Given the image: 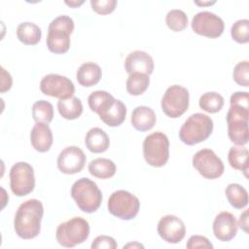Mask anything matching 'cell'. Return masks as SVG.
<instances>
[{"mask_svg": "<svg viewBox=\"0 0 249 249\" xmlns=\"http://www.w3.org/2000/svg\"><path fill=\"white\" fill-rule=\"evenodd\" d=\"M231 38L239 43V44H245L249 42V20L244 19H238L235 21L231 28Z\"/></svg>", "mask_w": 249, "mask_h": 249, "instance_id": "cell-32", "label": "cell"}, {"mask_svg": "<svg viewBox=\"0 0 249 249\" xmlns=\"http://www.w3.org/2000/svg\"><path fill=\"white\" fill-rule=\"evenodd\" d=\"M17 37L24 45H36L42 37L41 28L30 21L21 22L17 27Z\"/></svg>", "mask_w": 249, "mask_h": 249, "instance_id": "cell-23", "label": "cell"}, {"mask_svg": "<svg viewBox=\"0 0 249 249\" xmlns=\"http://www.w3.org/2000/svg\"><path fill=\"white\" fill-rule=\"evenodd\" d=\"M189 100L188 89L182 86L173 85L165 90L161 98V109L167 117L176 119L188 110Z\"/></svg>", "mask_w": 249, "mask_h": 249, "instance_id": "cell-10", "label": "cell"}, {"mask_svg": "<svg viewBox=\"0 0 249 249\" xmlns=\"http://www.w3.org/2000/svg\"><path fill=\"white\" fill-rule=\"evenodd\" d=\"M249 94L247 91H236L230 99V109L227 113L228 135L231 142L238 146L248 143L249 120Z\"/></svg>", "mask_w": 249, "mask_h": 249, "instance_id": "cell-1", "label": "cell"}, {"mask_svg": "<svg viewBox=\"0 0 249 249\" xmlns=\"http://www.w3.org/2000/svg\"><path fill=\"white\" fill-rule=\"evenodd\" d=\"M90 5L92 10L97 14L107 15L112 13L115 10L117 6V1L116 0H91Z\"/></svg>", "mask_w": 249, "mask_h": 249, "instance_id": "cell-34", "label": "cell"}, {"mask_svg": "<svg viewBox=\"0 0 249 249\" xmlns=\"http://www.w3.org/2000/svg\"><path fill=\"white\" fill-rule=\"evenodd\" d=\"M85 143L91 153H103L110 145V139L107 133L100 127L90 128L86 135Z\"/></svg>", "mask_w": 249, "mask_h": 249, "instance_id": "cell-22", "label": "cell"}, {"mask_svg": "<svg viewBox=\"0 0 249 249\" xmlns=\"http://www.w3.org/2000/svg\"><path fill=\"white\" fill-rule=\"evenodd\" d=\"M74 30V21L68 16H58L48 27L47 47L53 53H65L70 48V35Z\"/></svg>", "mask_w": 249, "mask_h": 249, "instance_id": "cell-4", "label": "cell"}, {"mask_svg": "<svg viewBox=\"0 0 249 249\" xmlns=\"http://www.w3.org/2000/svg\"><path fill=\"white\" fill-rule=\"evenodd\" d=\"M89 171L96 178L108 179L115 175L117 167L113 160L105 158H98L92 160L89 163Z\"/></svg>", "mask_w": 249, "mask_h": 249, "instance_id": "cell-24", "label": "cell"}, {"mask_svg": "<svg viewBox=\"0 0 249 249\" xmlns=\"http://www.w3.org/2000/svg\"><path fill=\"white\" fill-rule=\"evenodd\" d=\"M117 242L116 240L108 235H99L97 237L94 238V240L92 241L90 247L92 249H102V248H106V249H116L117 248Z\"/></svg>", "mask_w": 249, "mask_h": 249, "instance_id": "cell-35", "label": "cell"}, {"mask_svg": "<svg viewBox=\"0 0 249 249\" xmlns=\"http://www.w3.org/2000/svg\"><path fill=\"white\" fill-rule=\"evenodd\" d=\"M187 248L189 249H196V248H213L212 243L208 240V238H206L205 236L202 235H192L187 244H186Z\"/></svg>", "mask_w": 249, "mask_h": 249, "instance_id": "cell-36", "label": "cell"}, {"mask_svg": "<svg viewBox=\"0 0 249 249\" xmlns=\"http://www.w3.org/2000/svg\"><path fill=\"white\" fill-rule=\"evenodd\" d=\"M233 80L242 87L249 85V63L247 60L238 62L233 69Z\"/></svg>", "mask_w": 249, "mask_h": 249, "instance_id": "cell-33", "label": "cell"}, {"mask_svg": "<svg viewBox=\"0 0 249 249\" xmlns=\"http://www.w3.org/2000/svg\"><path fill=\"white\" fill-rule=\"evenodd\" d=\"M195 33L208 38H218L224 32L225 24L223 19L208 11H202L196 14L191 22Z\"/></svg>", "mask_w": 249, "mask_h": 249, "instance_id": "cell-13", "label": "cell"}, {"mask_svg": "<svg viewBox=\"0 0 249 249\" xmlns=\"http://www.w3.org/2000/svg\"><path fill=\"white\" fill-rule=\"evenodd\" d=\"M248 158H249V152L247 148L243 146H233L230 149L228 160L230 165L237 170L243 171L244 175L247 177V171H248Z\"/></svg>", "mask_w": 249, "mask_h": 249, "instance_id": "cell-26", "label": "cell"}, {"mask_svg": "<svg viewBox=\"0 0 249 249\" xmlns=\"http://www.w3.org/2000/svg\"><path fill=\"white\" fill-rule=\"evenodd\" d=\"M2 70V80H1V92H5L7 90H9L12 87L13 84V80L12 77L10 75L9 72H7L3 67H1Z\"/></svg>", "mask_w": 249, "mask_h": 249, "instance_id": "cell-37", "label": "cell"}, {"mask_svg": "<svg viewBox=\"0 0 249 249\" xmlns=\"http://www.w3.org/2000/svg\"><path fill=\"white\" fill-rule=\"evenodd\" d=\"M71 196L86 213L95 212L102 202V193L95 182L87 177L78 179L71 187Z\"/></svg>", "mask_w": 249, "mask_h": 249, "instance_id": "cell-6", "label": "cell"}, {"mask_svg": "<svg viewBox=\"0 0 249 249\" xmlns=\"http://www.w3.org/2000/svg\"><path fill=\"white\" fill-rule=\"evenodd\" d=\"M195 3L196 4V5H202V6H204V5H212V4H214L215 2L213 1V2H198V1H195Z\"/></svg>", "mask_w": 249, "mask_h": 249, "instance_id": "cell-41", "label": "cell"}, {"mask_svg": "<svg viewBox=\"0 0 249 249\" xmlns=\"http://www.w3.org/2000/svg\"><path fill=\"white\" fill-rule=\"evenodd\" d=\"M32 117L36 123L49 124L53 118V107L47 100H38L32 106Z\"/></svg>", "mask_w": 249, "mask_h": 249, "instance_id": "cell-30", "label": "cell"}, {"mask_svg": "<svg viewBox=\"0 0 249 249\" xmlns=\"http://www.w3.org/2000/svg\"><path fill=\"white\" fill-rule=\"evenodd\" d=\"M226 196L230 204L236 208L242 209L248 204V193L245 188L236 183H231L228 185L225 190Z\"/></svg>", "mask_w": 249, "mask_h": 249, "instance_id": "cell-27", "label": "cell"}, {"mask_svg": "<svg viewBox=\"0 0 249 249\" xmlns=\"http://www.w3.org/2000/svg\"><path fill=\"white\" fill-rule=\"evenodd\" d=\"M159 235L168 243H179L186 234L184 222L174 215H165L158 224Z\"/></svg>", "mask_w": 249, "mask_h": 249, "instance_id": "cell-16", "label": "cell"}, {"mask_svg": "<svg viewBox=\"0 0 249 249\" xmlns=\"http://www.w3.org/2000/svg\"><path fill=\"white\" fill-rule=\"evenodd\" d=\"M238 226L245 231H248V210H245L239 218V223Z\"/></svg>", "mask_w": 249, "mask_h": 249, "instance_id": "cell-38", "label": "cell"}, {"mask_svg": "<svg viewBox=\"0 0 249 249\" xmlns=\"http://www.w3.org/2000/svg\"><path fill=\"white\" fill-rule=\"evenodd\" d=\"M107 207L113 216L122 220H131L138 214L140 201L131 193L119 190L110 196Z\"/></svg>", "mask_w": 249, "mask_h": 249, "instance_id": "cell-9", "label": "cell"}, {"mask_svg": "<svg viewBox=\"0 0 249 249\" xmlns=\"http://www.w3.org/2000/svg\"><path fill=\"white\" fill-rule=\"evenodd\" d=\"M102 76L100 66L94 62H85L77 70L76 78L78 83L86 88L96 85Z\"/></svg>", "mask_w": 249, "mask_h": 249, "instance_id": "cell-21", "label": "cell"}, {"mask_svg": "<svg viewBox=\"0 0 249 249\" xmlns=\"http://www.w3.org/2000/svg\"><path fill=\"white\" fill-rule=\"evenodd\" d=\"M84 3L83 0L81 1H65V4L70 6V7H73V8H76V7H79L80 5H82Z\"/></svg>", "mask_w": 249, "mask_h": 249, "instance_id": "cell-39", "label": "cell"}, {"mask_svg": "<svg viewBox=\"0 0 249 249\" xmlns=\"http://www.w3.org/2000/svg\"><path fill=\"white\" fill-rule=\"evenodd\" d=\"M143 156L146 162L154 167L163 166L169 159V140L160 131H156L145 137Z\"/></svg>", "mask_w": 249, "mask_h": 249, "instance_id": "cell-8", "label": "cell"}, {"mask_svg": "<svg viewBox=\"0 0 249 249\" xmlns=\"http://www.w3.org/2000/svg\"><path fill=\"white\" fill-rule=\"evenodd\" d=\"M150 84V78L143 73L129 74L126 80V90L130 95H140L146 91Z\"/></svg>", "mask_w": 249, "mask_h": 249, "instance_id": "cell-28", "label": "cell"}, {"mask_svg": "<svg viewBox=\"0 0 249 249\" xmlns=\"http://www.w3.org/2000/svg\"><path fill=\"white\" fill-rule=\"evenodd\" d=\"M91 111L98 114L100 120L109 126H119L126 116V107L119 99L105 90H96L88 98Z\"/></svg>", "mask_w": 249, "mask_h": 249, "instance_id": "cell-2", "label": "cell"}, {"mask_svg": "<svg viewBox=\"0 0 249 249\" xmlns=\"http://www.w3.org/2000/svg\"><path fill=\"white\" fill-rule=\"evenodd\" d=\"M166 25L175 32L184 30L188 25V17L182 10H170L165 17Z\"/></svg>", "mask_w": 249, "mask_h": 249, "instance_id": "cell-31", "label": "cell"}, {"mask_svg": "<svg viewBox=\"0 0 249 249\" xmlns=\"http://www.w3.org/2000/svg\"><path fill=\"white\" fill-rule=\"evenodd\" d=\"M57 109L60 116L66 120L78 119L83 113V104L78 97H71L68 99H59L57 102Z\"/></svg>", "mask_w": 249, "mask_h": 249, "instance_id": "cell-25", "label": "cell"}, {"mask_svg": "<svg viewBox=\"0 0 249 249\" xmlns=\"http://www.w3.org/2000/svg\"><path fill=\"white\" fill-rule=\"evenodd\" d=\"M193 166L206 179H217L224 173L225 166L221 159L210 149H201L193 157Z\"/></svg>", "mask_w": 249, "mask_h": 249, "instance_id": "cell-12", "label": "cell"}, {"mask_svg": "<svg viewBox=\"0 0 249 249\" xmlns=\"http://www.w3.org/2000/svg\"><path fill=\"white\" fill-rule=\"evenodd\" d=\"M124 68L128 74L143 73L149 76L154 70V60L147 53L134 51L127 54L124 60Z\"/></svg>", "mask_w": 249, "mask_h": 249, "instance_id": "cell-18", "label": "cell"}, {"mask_svg": "<svg viewBox=\"0 0 249 249\" xmlns=\"http://www.w3.org/2000/svg\"><path fill=\"white\" fill-rule=\"evenodd\" d=\"M44 214V207L36 198L22 202L15 215L14 228L16 233L22 239H32L41 231V221Z\"/></svg>", "mask_w": 249, "mask_h": 249, "instance_id": "cell-3", "label": "cell"}, {"mask_svg": "<svg viewBox=\"0 0 249 249\" xmlns=\"http://www.w3.org/2000/svg\"><path fill=\"white\" fill-rule=\"evenodd\" d=\"M238 224L233 214L223 211L219 213L213 222V233L221 241H230L237 233Z\"/></svg>", "mask_w": 249, "mask_h": 249, "instance_id": "cell-17", "label": "cell"}, {"mask_svg": "<svg viewBox=\"0 0 249 249\" xmlns=\"http://www.w3.org/2000/svg\"><path fill=\"white\" fill-rule=\"evenodd\" d=\"M213 121L202 113L191 115L179 130L180 140L187 145H196L206 140L212 133Z\"/></svg>", "mask_w": 249, "mask_h": 249, "instance_id": "cell-5", "label": "cell"}, {"mask_svg": "<svg viewBox=\"0 0 249 249\" xmlns=\"http://www.w3.org/2000/svg\"><path fill=\"white\" fill-rule=\"evenodd\" d=\"M40 89L45 95L58 99L73 97L75 92L74 84L70 79L58 74H48L40 82Z\"/></svg>", "mask_w": 249, "mask_h": 249, "instance_id": "cell-14", "label": "cell"}, {"mask_svg": "<svg viewBox=\"0 0 249 249\" xmlns=\"http://www.w3.org/2000/svg\"><path fill=\"white\" fill-rule=\"evenodd\" d=\"M10 187L14 195L23 196L30 194L35 187V177L33 167L25 162L15 163L10 170Z\"/></svg>", "mask_w": 249, "mask_h": 249, "instance_id": "cell-11", "label": "cell"}, {"mask_svg": "<svg viewBox=\"0 0 249 249\" xmlns=\"http://www.w3.org/2000/svg\"><path fill=\"white\" fill-rule=\"evenodd\" d=\"M224 97L215 91H208L203 93L198 100L199 107L207 113H217L224 106Z\"/></svg>", "mask_w": 249, "mask_h": 249, "instance_id": "cell-29", "label": "cell"}, {"mask_svg": "<svg viewBox=\"0 0 249 249\" xmlns=\"http://www.w3.org/2000/svg\"><path fill=\"white\" fill-rule=\"evenodd\" d=\"M53 132L47 124L36 123L30 132V142L33 148L40 152H48L53 145Z\"/></svg>", "mask_w": 249, "mask_h": 249, "instance_id": "cell-19", "label": "cell"}, {"mask_svg": "<svg viewBox=\"0 0 249 249\" xmlns=\"http://www.w3.org/2000/svg\"><path fill=\"white\" fill-rule=\"evenodd\" d=\"M87 158L83 150L77 146L64 148L57 157V167L64 174H75L82 171Z\"/></svg>", "mask_w": 249, "mask_h": 249, "instance_id": "cell-15", "label": "cell"}, {"mask_svg": "<svg viewBox=\"0 0 249 249\" xmlns=\"http://www.w3.org/2000/svg\"><path fill=\"white\" fill-rule=\"evenodd\" d=\"M124 248H144V246L138 242H133V243H128L124 245Z\"/></svg>", "mask_w": 249, "mask_h": 249, "instance_id": "cell-40", "label": "cell"}, {"mask_svg": "<svg viewBox=\"0 0 249 249\" xmlns=\"http://www.w3.org/2000/svg\"><path fill=\"white\" fill-rule=\"evenodd\" d=\"M89 235V225L82 217H74L58 225L55 237L57 242L67 248L75 247L86 241Z\"/></svg>", "mask_w": 249, "mask_h": 249, "instance_id": "cell-7", "label": "cell"}, {"mask_svg": "<svg viewBox=\"0 0 249 249\" xmlns=\"http://www.w3.org/2000/svg\"><path fill=\"white\" fill-rule=\"evenodd\" d=\"M157 121L154 110L148 106H137L131 114V124L139 131H147L155 125Z\"/></svg>", "mask_w": 249, "mask_h": 249, "instance_id": "cell-20", "label": "cell"}]
</instances>
